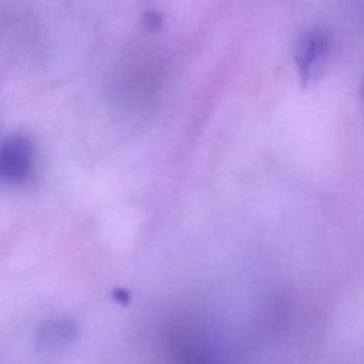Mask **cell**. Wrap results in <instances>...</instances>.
Instances as JSON below:
<instances>
[{"label": "cell", "mask_w": 364, "mask_h": 364, "mask_svg": "<svg viewBox=\"0 0 364 364\" xmlns=\"http://www.w3.org/2000/svg\"><path fill=\"white\" fill-rule=\"evenodd\" d=\"M34 167V146L21 134L9 135L0 144V180L6 183H21Z\"/></svg>", "instance_id": "6da1fadb"}, {"label": "cell", "mask_w": 364, "mask_h": 364, "mask_svg": "<svg viewBox=\"0 0 364 364\" xmlns=\"http://www.w3.org/2000/svg\"><path fill=\"white\" fill-rule=\"evenodd\" d=\"M331 38L323 27H311L302 32L295 46V63L302 80H315L323 70L327 55H329Z\"/></svg>", "instance_id": "7a4b0ae2"}, {"label": "cell", "mask_w": 364, "mask_h": 364, "mask_svg": "<svg viewBox=\"0 0 364 364\" xmlns=\"http://www.w3.org/2000/svg\"><path fill=\"white\" fill-rule=\"evenodd\" d=\"M75 338V327L68 320H55L39 329V345L48 350L64 348Z\"/></svg>", "instance_id": "3957f363"}]
</instances>
